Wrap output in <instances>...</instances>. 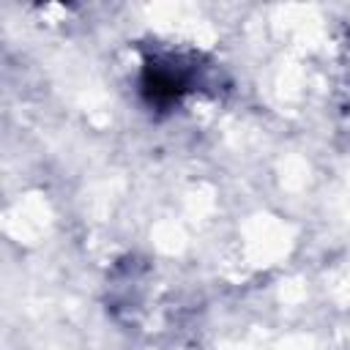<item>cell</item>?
I'll list each match as a JSON object with an SVG mask.
<instances>
[{
    "label": "cell",
    "instance_id": "1",
    "mask_svg": "<svg viewBox=\"0 0 350 350\" xmlns=\"http://www.w3.org/2000/svg\"><path fill=\"white\" fill-rule=\"evenodd\" d=\"M142 96L156 109H170L191 90V71L170 57H153L142 68Z\"/></svg>",
    "mask_w": 350,
    "mask_h": 350
}]
</instances>
